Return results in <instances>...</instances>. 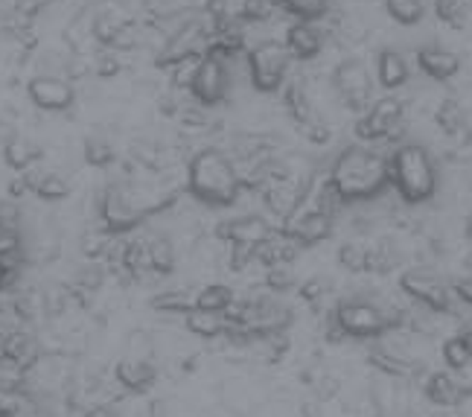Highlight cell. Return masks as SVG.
<instances>
[{
  "label": "cell",
  "instance_id": "16",
  "mask_svg": "<svg viewBox=\"0 0 472 417\" xmlns=\"http://www.w3.org/2000/svg\"><path fill=\"white\" fill-rule=\"evenodd\" d=\"M420 391H423V397L431 405H435V409H444V412H455L458 405L467 400V397L460 394V389L455 385V380L449 376V371H429L423 376Z\"/></svg>",
  "mask_w": 472,
  "mask_h": 417
},
{
  "label": "cell",
  "instance_id": "13",
  "mask_svg": "<svg viewBox=\"0 0 472 417\" xmlns=\"http://www.w3.org/2000/svg\"><path fill=\"white\" fill-rule=\"evenodd\" d=\"M275 234H277V228L259 213H245V216H236V220H228L219 225V236H222L228 245L248 248V251H257V248L268 243Z\"/></svg>",
  "mask_w": 472,
  "mask_h": 417
},
{
  "label": "cell",
  "instance_id": "19",
  "mask_svg": "<svg viewBox=\"0 0 472 417\" xmlns=\"http://www.w3.org/2000/svg\"><path fill=\"white\" fill-rule=\"evenodd\" d=\"M114 376L126 391L146 394L158 380V368L149 359H140V356H126V359L117 362Z\"/></svg>",
  "mask_w": 472,
  "mask_h": 417
},
{
  "label": "cell",
  "instance_id": "20",
  "mask_svg": "<svg viewBox=\"0 0 472 417\" xmlns=\"http://www.w3.org/2000/svg\"><path fill=\"white\" fill-rule=\"evenodd\" d=\"M184 327L193 336H202V339H219V336H234V319L228 313H216V310H198V306H190L184 313Z\"/></svg>",
  "mask_w": 472,
  "mask_h": 417
},
{
  "label": "cell",
  "instance_id": "4",
  "mask_svg": "<svg viewBox=\"0 0 472 417\" xmlns=\"http://www.w3.org/2000/svg\"><path fill=\"white\" fill-rule=\"evenodd\" d=\"M388 175L406 205H423L437 193V161L423 143H399L388 155Z\"/></svg>",
  "mask_w": 472,
  "mask_h": 417
},
{
  "label": "cell",
  "instance_id": "2",
  "mask_svg": "<svg viewBox=\"0 0 472 417\" xmlns=\"http://www.w3.org/2000/svg\"><path fill=\"white\" fill-rule=\"evenodd\" d=\"M187 190L196 202L207 207H230L243 193L239 170L225 149L207 146L190 158L187 164Z\"/></svg>",
  "mask_w": 472,
  "mask_h": 417
},
{
  "label": "cell",
  "instance_id": "35",
  "mask_svg": "<svg viewBox=\"0 0 472 417\" xmlns=\"http://www.w3.org/2000/svg\"><path fill=\"white\" fill-rule=\"evenodd\" d=\"M152 306H158V310L187 313L190 306H193V297H190L187 292H164V295L152 297Z\"/></svg>",
  "mask_w": 472,
  "mask_h": 417
},
{
  "label": "cell",
  "instance_id": "28",
  "mask_svg": "<svg viewBox=\"0 0 472 417\" xmlns=\"http://www.w3.org/2000/svg\"><path fill=\"white\" fill-rule=\"evenodd\" d=\"M82 155H85V161H88L90 166L103 170V166H112V164H114L117 149H114V143L108 141L105 135H90V137H85Z\"/></svg>",
  "mask_w": 472,
  "mask_h": 417
},
{
  "label": "cell",
  "instance_id": "36",
  "mask_svg": "<svg viewBox=\"0 0 472 417\" xmlns=\"http://www.w3.org/2000/svg\"><path fill=\"white\" fill-rule=\"evenodd\" d=\"M266 286L271 292H289L295 290V274L289 272V266H280V269H268L266 272Z\"/></svg>",
  "mask_w": 472,
  "mask_h": 417
},
{
  "label": "cell",
  "instance_id": "3",
  "mask_svg": "<svg viewBox=\"0 0 472 417\" xmlns=\"http://www.w3.org/2000/svg\"><path fill=\"white\" fill-rule=\"evenodd\" d=\"M403 304H388L376 301V297H344L333 306L329 315V327L341 336V339H353V342H374L383 339L391 330H399L403 324Z\"/></svg>",
  "mask_w": 472,
  "mask_h": 417
},
{
  "label": "cell",
  "instance_id": "25",
  "mask_svg": "<svg viewBox=\"0 0 472 417\" xmlns=\"http://www.w3.org/2000/svg\"><path fill=\"white\" fill-rule=\"evenodd\" d=\"M338 266L347 269L350 274H365L368 272V260H370V245L361 240H347L338 245Z\"/></svg>",
  "mask_w": 472,
  "mask_h": 417
},
{
  "label": "cell",
  "instance_id": "30",
  "mask_svg": "<svg viewBox=\"0 0 472 417\" xmlns=\"http://www.w3.org/2000/svg\"><path fill=\"white\" fill-rule=\"evenodd\" d=\"M385 9H388V15L403 27H414L423 21V15H426L423 0H385Z\"/></svg>",
  "mask_w": 472,
  "mask_h": 417
},
{
  "label": "cell",
  "instance_id": "22",
  "mask_svg": "<svg viewBox=\"0 0 472 417\" xmlns=\"http://www.w3.org/2000/svg\"><path fill=\"white\" fill-rule=\"evenodd\" d=\"M411 76L408 58L399 53V50H383L376 56V82L385 88V91H397L403 88Z\"/></svg>",
  "mask_w": 472,
  "mask_h": 417
},
{
  "label": "cell",
  "instance_id": "9",
  "mask_svg": "<svg viewBox=\"0 0 472 417\" xmlns=\"http://www.w3.org/2000/svg\"><path fill=\"white\" fill-rule=\"evenodd\" d=\"M289 65H292V58H289L286 47L277 44V42H263V44L248 50L251 85H254L257 91H263V94H275V91H280V88L286 85Z\"/></svg>",
  "mask_w": 472,
  "mask_h": 417
},
{
  "label": "cell",
  "instance_id": "6",
  "mask_svg": "<svg viewBox=\"0 0 472 417\" xmlns=\"http://www.w3.org/2000/svg\"><path fill=\"white\" fill-rule=\"evenodd\" d=\"M399 292L406 295V301L417 304L420 310L431 315L455 313V295H452L449 283L429 266H411L399 274Z\"/></svg>",
  "mask_w": 472,
  "mask_h": 417
},
{
  "label": "cell",
  "instance_id": "37",
  "mask_svg": "<svg viewBox=\"0 0 472 417\" xmlns=\"http://www.w3.org/2000/svg\"><path fill=\"white\" fill-rule=\"evenodd\" d=\"M449 290H452V295H455L460 304L472 306V274H460V277H455V281L449 283Z\"/></svg>",
  "mask_w": 472,
  "mask_h": 417
},
{
  "label": "cell",
  "instance_id": "26",
  "mask_svg": "<svg viewBox=\"0 0 472 417\" xmlns=\"http://www.w3.org/2000/svg\"><path fill=\"white\" fill-rule=\"evenodd\" d=\"M234 301H236V295H234V290H230L228 283H210V286H205V290L193 297V306H198V310L228 313Z\"/></svg>",
  "mask_w": 472,
  "mask_h": 417
},
{
  "label": "cell",
  "instance_id": "21",
  "mask_svg": "<svg viewBox=\"0 0 472 417\" xmlns=\"http://www.w3.org/2000/svg\"><path fill=\"white\" fill-rule=\"evenodd\" d=\"M435 123L444 135H449L452 141H458V146H469L472 143V128H469V117L464 112V105L458 99H444L435 108Z\"/></svg>",
  "mask_w": 472,
  "mask_h": 417
},
{
  "label": "cell",
  "instance_id": "33",
  "mask_svg": "<svg viewBox=\"0 0 472 417\" xmlns=\"http://www.w3.org/2000/svg\"><path fill=\"white\" fill-rule=\"evenodd\" d=\"M440 351H444V362H446L449 371H458V368H464V365L472 362V356H469L467 344H464L460 336H449Z\"/></svg>",
  "mask_w": 472,
  "mask_h": 417
},
{
  "label": "cell",
  "instance_id": "17",
  "mask_svg": "<svg viewBox=\"0 0 472 417\" xmlns=\"http://www.w3.org/2000/svg\"><path fill=\"white\" fill-rule=\"evenodd\" d=\"M286 53L289 58H300V62H309L315 58L321 50H324V33H321L318 24H306V21H295L286 29Z\"/></svg>",
  "mask_w": 472,
  "mask_h": 417
},
{
  "label": "cell",
  "instance_id": "39",
  "mask_svg": "<svg viewBox=\"0 0 472 417\" xmlns=\"http://www.w3.org/2000/svg\"><path fill=\"white\" fill-rule=\"evenodd\" d=\"M458 336H460V339H464L467 351H469V356H472V324H464V330H460Z\"/></svg>",
  "mask_w": 472,
  "mask_h": 417
},
{
  "label": "cell",
  "instance_id": "24",
  "mask_svg": "<svg viewBox=\"0 0 472 417\" xmlns=\"http://www.w3.org/2000/svg\"><path fill=\"white\" fill-rule=\"evenodd\" d=\"M143 248H146V263H149V272L152 274H169L175 269L178 257H175V245L169 236H164V234L146 236Z\"/></svg>",
  "mask_w": 472,
  "mask_h": 417
},
{
  "label": "cell",
  "instance_id": "10",
  "mask_svg": "<svg viewBox=\"0 0 472 417\" xmlns=\"http://www.w3.org/2000/svg\"><path fill=\"white\" fill-rule=\"evenodd\" d=\"M333 85H336L338 99L353 114H365L370 103H374V79H370V71L359 58H344V62L336 67Z\"/></svg>",
  "mask_w": 472,
  "mask_h": 417
},
{
  "label": "cell",
  "instance_id": "15",
  "mask_svg": "<svg viewBox=\"0 0 472 417\" xmlns=\"http://www.w3.org/2000/svg\"><path fill=\"white\" fill-rule=\"evenodd\" d=\"M24 184L27 193L44 198V202H62L70 196V178L53 166H33L29 173H24Z\"/></svg>",
  "mask_w": 472,
  "mask_h": 417
},
{
  "label": "cell",
  "instance_id": "1",
  "mask_svg": "<svg viewBox=\"0 0 472 417\" xmlns=\"http://www.w3.org/2000/svg\"><path fill=\"white\" fill-rule=\"evenodd\" d=\"M327 184L333 187L341 205L379 198L391 187L388 155L374 146H347L329 166Z\"/></svg>",
  "mask_w": 472,
  "mask_h": 417
},
{
  "label": "cell",
  "instance_id": "5",
  "mask_svg": "<svg viewBox=\"0 0 472 417\" xmlns=\"http://www.w3.org/2000/svg\"><path fill=\"white\" fill-rule=\"evenodd\" d=\"M164 205H169V196H158L155 190L128 181H114L99 196V220H103L105 234L123 236Z\"/></svg>",
  "mask_w": 472,
  "mask_h": 417
},
{
  "label": "cell",
  "instance_id": "38",
  "mask_svg": "<svg viewBox=\"0 0 472 417\" xmlns=\"http://www.w3.org/2000/svg\"><path fill=\"white\" fill-rule=\"evenodd\" d=\"M449 376L455 380V385L460 389V394L472 397V362L464 365V368H458V371H449Z\"/></svg>",
  "mask_w": 472,
  "mask_h": 417
},
{
  "label": "cell",
  "instance_id": "23",
  "mask_svg": "<svg viewBox=\"0 0 472 417\" xmlns=\"http://www.w3.org/2000/svg\"><path fill=\"white\" fill-rule=\"evenodd\" d=\"M4 161L6 166H12L15 173L24 175L33 170V166H38V161H42V149L24 135H9L4 143Z\"/></svg>",
  "mask_w": 472,
  "mask_h": 417
},
{
  "label": "cell",
  "instance_id": "11",
  "mask_svg": "<svg viewBox=\"0 0 472 417\" xmlns=\"http://www.w3.org/2000/svg\"><path fill=\"white\" fill-rule=\"evenodd\" d=\"M27 97H29V103L47 114H62L74 108L76 88L62 73H35L27 82Z\"/></svg>",
  "mask_w": 472,
  "mask_h": 417
},
{
  "label": "cell",
  "instance_id": "8",
  "mask_svg": "<svg viewBox=\"0 0 472 417\" xmlns=\"http://www.w3.org/2000/svg\"><path fill=\"white\" fill-rule=\"evenodd\" d=\"M187 91L202 108L219 105L230 91V62L213 53H205L202 58H196L187 79Z\"/></svg>",
  "mask_w": 472,
  "mask_h": 417
},
{
  "label": "cell",
  "instance_id": "7",
  "mask_svg": "<svg viewBox=\"0 0 472 417\" xmlns=\"http://www.w3.org/2000/svg\"><path fill=\"white\" fill-rule=\"evenodd\" d=\"M406 126V103L399 97H383L376 103H370L365 114H359L356 120V137L368 143L379 141H399Z\"/></svg>",
  "mask_w": 472,
  "mask_h": 417
},
{
  "label": "cell",
  "instance_id": "27",
  "mask_svg": "<svg viewBox=\"0 0 472 417\" xmlns=\"http://www.w3.org/2000/svg\"><path fill=\"white\" fill-rule=\"evenodd\" d=\"M399 263H403V254H399V248L394 243L370 245V260H368L370 274H391Z\"/></svg>",
  "mask_w": 472,
  "mask_h": 417
},
{
  "label": "cell",
  "instance_id": "31",
  "mask_svg": "<svg viewBox=\"0 0 472 417\" xmlns=\"http://www.w3.org/2000/svg\"><path fill=\"white\" fill-rule=\"evenodd\" d=\"M300 301H306L313 310H318V306L327 304V297L333 295V283H329V277H309V281L300 283Z\"/></svg>",
  "mask_w": 472,
  "mask_h": 417
},
{
  "label": "cell",
  "instance_id": "12",
  "mask_svg": "<svg viewBox=\"0 0 472 417\" xmlns=\"http://www.w3.org/2000/svg\"><path fill=\"white\" fill-rule=\"evenodd\" d=\"M333 228H336V220L333 216H327V213H321L318 207H313L304 198V205L298 207V211L289 216V220L283 222V231L289 240H295L300 248H306V245H318V243H324L329 234H333Z\"/></svg>",
  "mask_w": 472,
  "mask_h": 417
},
{
  "label": "cell",
  "instance_id": "14",
  "mask_svg": "<svg viewBox=\"0 0 472 417\" xmlns=\"http://www.w3.org/2000/svg\"><path fill=\"white\" fill-rule=\"evenodd\" d=\"M38 362V344L29 333L12 330L0 336V368L24 374Z\"/></svg>",
  "mask_w": 472,
  "mask_h": 417
},
{
  "label": "cell",
  "instance_id": "32",
  "mask_svg": "<svg viewBox=\"0 0 472 417\" xmlns=\"http://www.w3.org/2000/svg\"><path fill=\"white\" fill-rule=\"evenodd\" d=\"M437 18L449 27H464L472 12V0H437Z\"/></svg>",
  "mask_w": 472,
  "mask_h": 417
},
{
  "label": "cell",
  "instance_id": "34",
  "mask_svg": "<svg viewBox=\"0 0 472 417\" xmlns=\"http://www.w3.org/2000/svg\"><path fill=\"white\" fill-rule=\"evenodd\" d=\"M300 135L306 137L309 143H318V146H324L329 143V137H333V128H329V123L324 120V117H313V120H306V123H300Z\"/></svg>",
  "mask_w": 472,
  "mask_h": 417
},
{
  "label": "cell",
  "instance_id": "29",
  "mask_svg": "<svg viewBox=\"0 0 472 417\" xmlns=\"http://www.w3.org/2000/svg\"><path fill=\"white\" fill-rule=\"evenodd\" d=\"M277 6H283L289 15H295L298 21L315 24L329 12V0H280Z\"/></svg>",
  "mask_w": 472,
  "mask_h": 417
},
{
  "label": "cell",
  "instance_id": "18",
  "mask_svg": "<svg viewBox=\"0 0 472 417\" xmlns=\"http://www.w3.org/2000/svg\"><path fill=\"white\" fill-rule=\"evenodd\" d=\"M417 65L429 79H437V82H446V79L460 73V56L452 53V50H446V47H437V44L420 47Z\"/></svg>",
  "mask_w": 472,
  "mask_h": 417
}]
</instances>
